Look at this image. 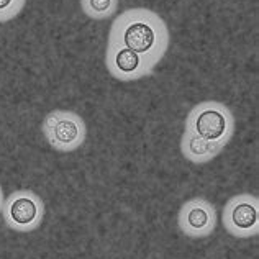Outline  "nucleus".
<instances>
[{
	"instance_id": "nucleus-6",
	"label": "nucleus",
	"mask_w": 259,
	"mask_h": 259,
	"mask_svg": "<svg viewBox=\"0 0 259 259\" xmlns=\"http://www.w3.org/2000/svg\"><path fill=\"white\" fill-rule=\"evenodd\" d=\"M121 25V30H118V39L125 48L132 50L138 54H151L156 48L161 50V43L164 41L162 38V26L161 22L156 23L153 18L138 17V18H128L125 23L117 22Z\"/></svg>"
},
{
	"instance_id": "nucleus-8",
	"label": "nucleus",
	"mask_w": 259,
	"mask_h": 259,
	"mask_svg": "<svg viewBox=\"0 0 259 259\" xmlns=\"http://www.w3.org/2000/svg\"><path fill=\"white\" fill-rule=\"evenodd\" d=\"M145 63L141 59V54L128 50L125 46H118L112 54V67L118 74V79H135Z\"/></svg>"
},
{
	"instance_id": "nucleus-7",
	"label": "nucleus",
	"mask_w": 259,
	"mask_h": 259,
	"mask_svg": "<svg viewBox=\"0 0 259 259\" xmlns=\"http://www.w3.org/2000/svg\"><path fill=\"white\" fill-rule=\"evenodd\" d=\"M223 146L212 143L208 140H203L195 133L186 130L181 138V153L187 161L194 164H205L215 159L218 154L223 151Z\"/></svg>"
},
{
	"instance_id": "nucleus-4",
	"label": "nucleus",
	"mask_w": 259,
	"mask_h": 259,
	"mask_svg": "<svg viewBox=\"0 0 259 259\" xmlns=\"http://www.w3.org/2000/svg\"><path fill=\"white\" fill-rule=\"evenodd\" d=\"M223 228L238 240L254 238L259 233V199L253 194H238L227 200L222 213Z\"/></svg>"
},
{
	"instance_id": "nucleus-5",
	"label": "nucleus",
	"mask_w": 259,
	"mask_h": 259,
	"mask_svg": "<svg viewBox=\"0 0 259 259\" xmlns=\"http://www.w3.org/2000/svg\"><path fill=\"white\" fill-rule=\"evenodd\" d=\"M218 223L217 208L203 197H194L186 200L177 213V227L189 238H208Z\"/></svg>"
},
{
	"instance_id": "nucleus-10",
	"label": "nucleus",
	"mask_w": 259,
	"mask_h": 259,
	"mask_svg": "<svg viewBox=\"0 0 259 259\" xmlns=\"http://www.w3.org/2000/svg\"><path fill=\"white\" fill-rule=\"evenodd\" d=\"M25 0H0V22H7L22 10Z\"/></svg>"
},
{
	"instance_id": "nucleus-9",
	"label": "nucleus",
	"mask_w": 259,
	"mask_h": 259,
	"mask_svg": "<svg viewBox=\"0 0 259 259\" xmlns=\"http://www.w3.org/2000/svg\"><path fill=\"white\" fill-rule=\"evenodd\" d=\"M84 5L89 15L100 18L110 15L115 7V0H84Z\"/></svg>"
},
{
	"instance_id": "nucleus-11",
	"label": "nucleus",
	"mask_w": 259,
	"mask_h": 259,
	"mask_svg": "<svg viewBox=\"0 0 259 259\" xmlns=\"http://www.w3.org/2000/svg\"><path fill=\"white\" fill-rule=\"evenodd\" d=\"M4 200H5V195H4V189H2V186H0V213H2Z\"/></svg>"
},
{
	"instance_id": "nucleus-1",
	"label": "nucleus",
	"mask_w": 259,
	"mask_h": 259,
	"mask_svg": "<svg viewBox=\"0 0 259 259\" xmlns=\"http://www.w3.org/2000/svg\"><path fill=\"white\" fill-rule=\"evenodd\" d=\"M186 130L225 148L235 133V120L227 107L217 102H205L189 113Z\"/></svg>"
},
{
	"instance_id": "nucleus-3",
	"label": "nucleus",
	"mask_w": 259,
	"mask_h": 259,
	"mask_svg": "<svg viewBox=\"0 0 259 259\" xmlns=\"http://www.w3.org/2000/svg\"><path fill=\"white\" fill-rule=\"evenodd\" d=\"M41 132L54 151L72 153L85 143L87 128L84 120L77 113L66 110H54L48 113L43 123Z\"/></svg>"
},
{
	"instance_id": "nucleus-2",
	"label": "nucleus",
	"mask_w": 259,
	"mask_h": 259,
	"mask_svg": "<svg viewBox=\"0 0 259 259\" xmlns=\"http://www.w3.org/2000/svg\"><path fill=\"white\" fill-rule=\"evenodd\" d=\"M45 202L28 189H20L5 197L2 218L5 225L17 233H31L41 227L45 220Z\"/></svg>"
}]
</instances>
